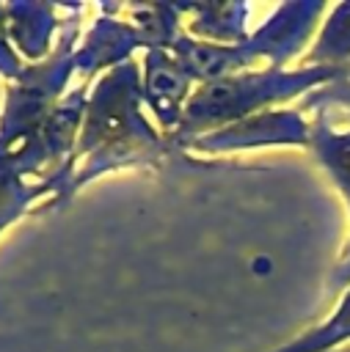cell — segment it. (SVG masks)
Listing matches in <instances>:
<instances>
[{
  "mask_svg": "<svg viewBox=\"0 0 350 352\" xmlns=\"http://www.w3.org/2000/svg\"><path fill=\"white\" fill-rule=\"evenodd\" d=\"M141 69L135 60L113 66L94 88L85 102V116L80 126L77 146L63 168L44 179L50 195L63 204L85 182L102 176L105 170L143 165L157 160L168 148L154 126L141 113Z\"/></svg>",
  "mask_w": 350,
  "mask_h": 352,
  "instance_id": "obj_1",
  "label": "cell"
},
{
  "mask_svg": "<svg viewBox=\"0 0 350 352\" xmlns=\"http://www.w3.org/2000/svg\"><path fill=\"white\" fill-rule=\"evenodd\" d=\"M347 69L333 66H300V69H256L237 72L212 82H201L185 104L179 126L168 135V146H190L196 138L256 116L259 110L287 102L317 85H328L344 77Z\"/></svg>",
  "mask_w": 350,
  "mask_h": 352,
  "instance_id": "obj_2",
  "label": "cell"
},
{
  "mask_svg": "<svg viewBox=\"0 0 350 352\" xmlns=\"http://www.w3.org/2000/svg\"><path fill=\"white\" fill-rule=\"evenodd\" d=\"M74 38L77 16L66 19V30L61 33L58 47L44 60L25 66V72L6 91V104L0 116V157H6L14 146L30 138L61 102V94L74 74Z\"/></svg>",
  "mask_w": 350,
  "mask_h": 352,
  "instance_id": "obj_3",
  "label": "cell"
},
{
  "mask_svg": "<svg viewBox=\"0 0 350 352\" xmlns=\"http://www.w3.org/2000/svg\"><path fill=\"white\" fill-rule=\"evenodd\" d=\"M311 126L303 121L300 110H265L209 135L196 138L187 148L198 151H231V148H256V146H306Z\"/></svg>",
  "mask_w": 350,
  "mask_h": 352,
  "instance_id": "obj_4",
  "label": "cell"
},
{
  "mask_svg": "<svg viewBox=\"0 0 350 352\" xmlns=\"http://www.w3.org/2000/svg\"><path fill=\"white\" fill-rule=\"evenodd\" d=\"M325 3H284L267 16V22L248 36L243 44L248 63L270 60L273 69H284V63L300 52V47L309 41L311 30L317 28V19L322 14Z\"/></svg>",
  "mask_w": 350,
  "mask_h": 352,
  "instance_id": "obj_5",
  "label": "cell"
},
{
  "mask_svg": "<svg viewBox=\"0 0 350 352\" xmlns=\"http://www.w3.org/2000/svg\"><path fill=\"white\" fill-rule=\"evenodd\" d=\"M196 82L198 80L185 69V63L171 50H146L141 80L143 104L157 116L168 135L179 126L185 104L196 91Z\"/></svg>",
  "mask_w": 350,
  "mask_h": 352,
  "instance_id": "obj_6",
  "label": "cell"
},
{
  "mask_svg": "<svg viewBox=\"0 0 350 352\" xmlns=\"http://www.w3.org/2000/svg\"><path fill=\"white\" fill-rule=\"evenodd\" d=\"M135 47H146V36L141 33L138 25L132 22H121V19H110V16H99L85 41L74 50V72L80 74H94L96 69H113L124 60H130V52Z\"/></svg>",
  "mask_w": 350,
  "mask_h": 352,
  "instance_id": "obj_7",
  "label": "cell"
},
{
  "mask_svg": "<svg viewBox=\"0 0 350 352\" xmlns=\"http://www.w3.org/2000/svg\"><path fill=\"white\" fill-rule=\"evenodd\" d=\"M55 8L47 3H8L6 6V28L11 44L25 52L30 60H41L50 55V41L55 33Z\"/></svg>",
  "mask_w": 350,
  "mask_h": 352,
  "instance_id": "obj_8",
  "label": "cell"
},
{
  "mask_svg": "<svg viewBox=\"0 0 350 352\" xmlns=\"http://www.w3.org/2000/svg\"><path fill=\"white\" fill-rule=\"evenodd\" d=\"M182 14H190L187 30L198 36V41L237 47L248 41L245 19L248 6L245 3H196V6H179Z\"/></svg>",
  "mask_w": 350,
  "mask_h": 352,
  "instance_id": "obj_9",
  "label": "cell"
},
{
  "mask_svg": "<svg viewBox=\"0 0 350 352\" xmlns=\"http://www.w3.org/2000/svg\"><path fill=\"white\" fill-rule=\"evenodd\" d=\"M309 146L314 151V160L331 176V182L344 195L350 209V132H336L328 124L325 110H320L309 132Z\"/></svg>",
  "mask_w": 350,
  "mask_h": 352,
  "instance_id": "obj_10",
  "label": "cell"
},
{
  "mask_svg": "<svg viewBox=\"0 0 350 352\" xmlns=\"http://www.w3.org/2000/svg\"><path fill=\"white\" fill-rule=\"evenodd\" d=\"M306 66H333L350 69V3H342L325 19L311 52L306 55Z\"/></svg>",
  "mask_w": 350,
  "mask_h": 352,
  "instance_id": "obj_11",
  "label": "cell"
},
{
  "mask_svg": "<svg viewBox=\"0 0 350 352\" xmlns=\"http://www.w3.org/2000/svg\"><path fill=\"white\" fill-rule=\"evenodd\" d=\"M344 341H350V289L344 292V297L325 322L309 327L306 333H300L295 341L284 344L276 352H331Z\"/></svg>",
  "mask_w": 350,
  "mask_h": 352,
  "instance_id": "obj_12",
  "label": "cell"
},
{
  "mask_svg": "<svg viewBox=\"0 0 350 352\" xmlns=\"http://www.w3.org/2000/svg\"><path fill=\"white\" fill-rule=\"evenodd\" d=\"M50 195L47 184H25L22 173H17L8 162L0 160V231L11 226L17 217H22L30 209V201Z\"/></svg>",
  "mask_w": 350,
  "mask_h": 352,
  "instance_id": "obj_13",
  "label": "cell"
},
{
  "mask_svg": "<svg viewBox=\"0 0 350 352\" xmlns=\"http://www.w3.org/2000/svg\"><path fill=\"white\" fill-rule=\"evenodd\" d=\"M22 72H25V66H22L19 55L14 52L11 38H8V28H6V6H0V74L17 80Z\"/></svg>",
  "mask_w": 350,
  "mask_h": 352,
  "instance_id": "obj_14",
  "label": "cell"
},
{
  "mask_svg": "<svg viewBox=\"0 0 350 352\" xmlns=\"http://www.w3.org/2000/svg\"><path fill=\"white\" fill-rule=\"evenodd\" d=\"M339 286H347L350 289V245H347L342 261L336 264V270L331 275V289H339Z\"/></svg>",
  "mask_w": 350,
  "mask_h": 352,
  "instance_id": "obj_15",
  "label": "cell"
},
{
  "mask_svg": "<svg viewBox=\"0 0 350 352\" xmlns=\"http://www.w3.org/2000/svg\"><path fill=\"white\" fill-rule=\"evenodd\" d=\"M344 352H350V349H344Z\"/></svg>",
  "mask_w": 350,
  "mask_h": 352,
  "instance_id": "obj_16",
  "label": "cell"
}]
</instances>
